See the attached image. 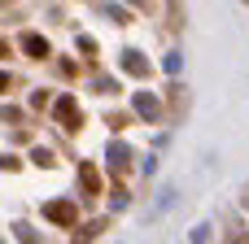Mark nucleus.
Returning <instances> with one entry per match:
<instances>
[{"label":"nucleus","instance_id":"nucleus-1","mask_svg":"<svg viewBox=\"0 0 249 244\" xmlns=\"http://www.w3.org/2000/svg\"><path fill=\"white\" fill-rule=\"evenodd\" d=\"M44 218L57 223V227H74L79 223V210H74V201H48L44 205Z\"/></svg>","mask_w":249,"mask_h":244},{"label":"nucleus","instance_id":"nucleus-2","mask_svg":"<svg viewBox=\"0 0 249 244\" xmlns=\"http://www.w3.org/2000/svg\"><path fill=\"white\" fill-rule=\"evenodd\" d=\"M53 114H57V122H61L66 131H79V105H74V96H61V100L53 105Z\"/></svg>","mask_w":249,"mask_h":244},{"label":"nucleus","instance_id":"nucleus-3","mask_svg":"<svg viewBox=\"0 0 249 244\" xmlns=\"http://www.w3.org/2000/svg\"><path fill=\"white\" fill-rule=\"evenodd\" d=\"M22 52L39 61V57H48V39L44 35H22Z\"/></svg>","mask_w":249,"mask_h":244},{"label":"nucleus","instance_id":"nucleus-4","mask_svg":"<svg viewBox=\"0 0 249 244\" xmlns=\"http://www.w3.org/2000/svg\"><path fill=\"white\" fill-rule=\"evenodd\" d=\"M79 183H83V192H88V196H96V192H101V175H96V166H88V162H83V166H79Z\"/></svg>","mask_w":249,"mask_h":244},{"label":"nucleus","instance_id":"nucleus-5","mask_svg":"<svg viewBox=\"0 0 249 244\" xmlns=\"http://www.w3.org/2000/svg\"><path fill=\"white\" fill-rule=\"evenodd\" d=\"M123 65H127V70H131V74H144V70H149V65H144V61H140V52H127V61H123Z\"/></svg>","mask_w":249,"mask_h":244},{"label":"nucleus","instance_id":"nucleus-6","mask_svg":"<svg viewBox=\"0 0 249 244\" xmlns=\"http://www.w3.org/2000/svg\"><path fill=\"white\" fill-rule=\"evenodd\" d=\"M136 109H140L144 118H153V114H158V100H153V96H140V100H136Z\"/></svg>","mask_w":249,"mask_h":244},{"label":"nucleus","instance_id":"nucleus-7","mask_svg":"<svg viewBox=\"0 0 249 244\" xmlns=\"http://www.w3.org/2000/svg\"><path fill=\"white\" fill-rule=\"evenodd\" d=\"M35 166H53V153L48 148H35Z\"/></svg>","mask_w":249,"mask_h":244},{"label":"nucleus","instance_id":"nucleus-8","mask_svg":"<svg viewBox=\"0 0 249 244\" xmlns=\"http://www.w3.org/2000/svg\"><path fill=\"white\" fill-rule=\"evenodd\" d=\"M9 87H13V79H9V74H0V92H9Z\"/></svg>","mask_w":249,"mask_h":244},{"label":"nucleus","instance_id":"nucleus-9","mask_svg":"<svg viewBox=\"0 0 249 244\" xmlns=\"http://www.w3.org/2000/svg\"><path fill=\"white\" fill-rule=\"evenodd\" d=\"M0 57H9V44H4V39H0Z\"/></svg>","mask_w":249,"mask_h":244},{"label":"nucleus","instance_id":"nucleus-10","mask_svg":"<svg viewBox=\"0 0 249 244\" xmlns=\"http://www.w3.org/2000/svg\"><path fill=\"white\" fill-rule=\"evenodd\" d=\"M245 205H249V196H245Z\"/></svg>","mask_w":249,"mask_h":244}]
</instances>
